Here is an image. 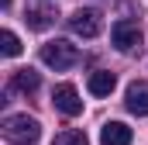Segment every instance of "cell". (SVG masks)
<instances>
[{
	"mask_svg": "<svg viewBox=\"0 0 148 145\" xmlns=\"http://www.w3.org/2000/svg\"><path fill=\"white\" fill-rule=\"evenodd\" d=\"M131 138H134V131L124 121H107L100 128V142L103 145H131Z\"/></svg>",
	"mask_w": 148,
	"mask_h": 145,
	"instance_id": "7",
	"label": "cell"
},
{
	"mask_svg": "<svg viewBox=\"0 0 148 145\" xmlns=\"http://www.w3.org/2000/svg\"><path fill=\"white\" fill-rule=\"evenodd\" d=\"M110 41L117 52H134L138 45H141V28L134 24V21H117L110 28Z\"/></svg>",
	"mask_w": 148,
	"mask_h": 145,
	"instance_id": "4",
	"label": "cell"
},
{
	"mask_svg": "<svg viewBox=\"0 0 148 145\" xmlns=\"http://www.w3.org/2000/svg\"><path fill=\"white\" fill-rule=\"evenodd\" d=\"M52 145H90V142H86V135H83V131H59Z\"/></svg>",
	"mask_w": 148,
	"mask_h": 145,
	"instance_id": "12",
	"label": "cell"
},
{
	"mask_svg": "<svg viewBox=\"0 0 148 145\" xmlns=\"http://www.w3.org/2000/svg\"><path fill=\"white\" fill-rule=\"evenodd\" d=\"M100 28H103V21H100V10H93V7L76 10L73 17H69V31L79 35V38H97V35H100Z\"/></svg>",
	"mask_w": 148,
	"mask_h": 145,
	"instance_id": "3",
	"label": "cell"
},
{
	"mask_svg": "<svg viewBox=\"0 0 148 145\" xmlns=\"http://www.w3.org/2000/svg\"><path fill=\"white\" fill-rule=\"evenodd\" d=\"M41 62L48 69H69L79 62V48L66 38H55V41H45L41 45Z\"/></svg>",
	"mask_w": 148,
	"mask_h": 145,
	"instance_id": "2",
	"label": "cell"
},
{
	"mask_svg": "<svg viewBox=\"0 0 148 145\" xmlns=\"http://www.w3.org/2000/svg\"><path fill=\"white\" fill-rule=\"evenodd\" d=\"M38 135H41V124L28 114H10L3 121V138L10 145H35Z\"/></svg>",
	"mask_w": 148,
	"mask_h": 145,
	"instance_id": "1",
	"label": "cell"
},
{
	"mask_svg": "<svg viewBox=\"0 0 148 145\" xmlns=\"http://www.w3.org/2000/svg\"><path fill=\"white\" fill-rule=\"evenodd\" d=\"M90 93L93 97H110L114 93V86H117V76L114 72H107V69H97V72H90Z\"/></svg>",
	"mask_w": 148,
	"mask_h": 145,
	"instance_id": "8",
	"label": "cell"
},
{
	"mask_svg": "<svg viewBox=\"0 0 148 145\" xmlns=\"http://www.w3.org/2000/svg\"><path fill=\"white\" fill-rule=\"evenodd\" d=\"M38 83H41V79H38L35 69H17L10 76V90H17V93H35Z\"/></svg>",
	"mask_w": 148,
	"mask_h": 145,
	"instance_id": "9",
	"label": "cell"
},
{
	"mask_svg": "<svg viewBox=\"0 0 148 145\" xmlns=\"http://www.w3.org/2000/svg\"><path fill=\"white\" fill-rule=\"evenodd\" d=\"M52 100H55V107L62 110L66 117L83 114V100H79V93H76V86H73V83H59V86L52 90Z\"/></svg>",
	"mask_w": 148,
	"mask_h": 145,
	"instance_id": "5",
	"label": "cell"
},
{
	"mask_svg": "<svg viewBox=\"0 0 148 145\" xmlns=\"http://www.w3.org/2000/svg\"><path fill=\"white\" fill-rule=\"evenodd\" d=\"M0 7H3V10H7V7H10V0H0Z\"/></svg>",
	"mask_w": 148,
	"mask_h": 145,
	"instance_id": "13",
	"label": "cell"
},
{
	"mask_svg": "<svg viewBox=\"0 0 148 145\" xmlns=\"http://www.w3.org/2000/svg\"><path fill=\"white\" fill-rule=\"evenodd\" d=\"M24 21H28V28L45 31L48 24H55V10H52V7H38V10H28V14H24Z\"/></svg>",
	"mask_w": 148,
	"mask_h": 145,
	"instance_id": "10",
	"label": "cell"
},
{
	"mask_svg": "<svg viewBox=\"0 0 148 145\" xmlns=\"http://www.w3.org/2000/svg\"><path fill=\"white\" fill-rule=\"evenodd\" d=\"M124 104H127V110H131V114L148 117V83H145V79H138V83H131V86H127Z\"/></svg>",
	"mask_w": 148,
	"mask_h": 145,
	"instance_id": "6",
	"label": "cell"
},
{
	"mask_svg": "<svg viewBox=\"0 0 148 145\" xmlns=\"http://www.w3.org/2000/svg\"><path fill=\"white\" fill-rule=\"evenodd\" d=\"M0 48H3V55L14 59V55H21V38L14 35V31H3L0 35Z\"/></svg>",
	"mask_w": 148,
	"mask_h": 145,
	"instance_id": "11",
	"label": "cell"
}]
</instances>
